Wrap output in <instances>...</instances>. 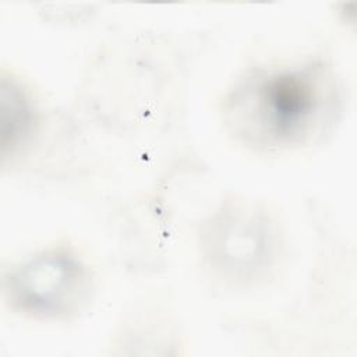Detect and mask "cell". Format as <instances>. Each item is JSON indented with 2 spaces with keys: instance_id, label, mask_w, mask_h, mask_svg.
<instances>
[{
  "instance_id": "7a4b0ae2",
  "label": "cell",
  "mask_w": 357,
  "mask_h": 357,
  "mask_svg": "<svg viewBox=\"0 0 357 357\" xmlns=\"http://www.w3.org/2000/svg\"><path fill=\"white\" fill-rule=\"evenodd\" d=\"M93 290L92 275L70 250L47 248L20 261L4 276L3 294L14 312L36 321H67Z\"/></svg>"
},
{
  "instance_id": "3957f363",
  "label": "cell",
  "mask_w": 357,
  "mask_h": 357,
  "mask_svg": "<svg viewBox=\"0 0 357 357\" xmlns=\"http://www.w3.org/2000/svg\"><path fill=\"white\" fill-rule=\"evenodd\" d=\"M199 245L205 262L222 279L237 284L264 279L278 255V233L259 208L227 202L201 226Z\"/></svg>"
},
{
  "instance_id": "6da1fadb",
  "label": "cell",
  "mask_w": 357,
  "mask_h": 357,
  "mask_svg": "<svg viewBox=\"0 0 357 357\" xmlns=\"http://www.w3.org/2000/svg\"><path fill=\"white\" fill-rule=\"evenodd\" d=\"M337 89L319 63L257 68L223 100V121L240 144L255 151L307 145L332 121Z\"/></svg>"
},
{
  "instance_id": "277c9868",
  "label": "cell",
  "mask_w": 357,
  "mask_h": 357,
  "mask_svg": "<svg viewBox=\"0 0 357 357\" xmlns=\"http://www.w3.org/2000/svg\"><path fill=\"white\" fill-rule=\"evenodd\" d=\"M0 88L3 153L14 156L33 131L35 107L29 93L15 78L3 77Z\"/></svg>"
}]
</instances>
